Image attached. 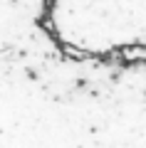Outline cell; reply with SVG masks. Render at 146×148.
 <instances>
[{
	"label": "cell",
	"mask_w": 146,
	"mask_h": 148,
	"mask_svg": "<svg viewBox=\"0 0 146 148\" xmlns=\"http://www.w3.org/2000/svg\"><path fill=\"white\" fill-rule=\"evenodd\" d=\"M116 52L121 64H146V45H124Z\"/></svg>",
	"instance_id": "6da1fadb"
}]
</instances>
